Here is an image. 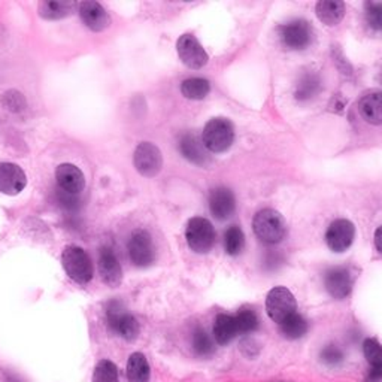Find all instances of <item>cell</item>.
Wrapping results in <instances>:
<instances>
[{"instance_id": "obj_1", "label": "cell", "mask_w": 382, "mask_h": 382, "mask_svg": "<svg viewBox=\"0 0 382 382\" xmlns=\"http://www.w3.org/2000/svg\"><path fill=\"white\" fill-rule=\"evenodd\" d=\"M106 324L109 330L115 333L117 336L123 338L127 342H133L139 336V323L136 318L124 308L118 300L109 301L106 306Z\"/></svg>"}, {"instance_id": "obj_2", "label": "cell", "mask_w": 382, "mask_h": 382, "mask_svg": "<svg viewBox=\"0 0 382 382\" xmlns=\"http://www.w3.org/2000/svg\"><path fill=\"white\" fill-rule=\"evenodd\" d=\"M252 230L264 244H278L286 234L284 217L275 210H262L252 220Z\"/></svg>"}, {"instance_id": "obj_3", "label": "cell", "mask_w": 382, "mask_h": 382, "mask_svg": "<svg viewBox=\"0 0 382 382\" xmlns=\"http://www.w3.org/2000/svg\"><path fill=\"white\" fill-rule=\"evenodd\" d=\"M61 264L68 277L79 285H87L93 279V263L83 248L66 247L61 254Z\"/></svg>"}, {"instance_id": "obj_4", "label": "cell", "mask_w": 382, "mask_h": 382, "mask_svg": "<svg viewBox=\"0 0 382 382\" xmlns=\"http://www.w3.org/2000/svg\"><path fill=\"white\" fill-rule=\"evenodd\" d=\"M203 147L212 153L227 151L234 140V127L226 118H212L205 125Z\"/></svg>"}, {"instance_id": "obj_5", "label": "cell", "mask_w": 382, "mask_h": 382, "mask_svg": "<svg viewBox=\"0 0 382 382\" xmlns=\"http://www.w3.org/2000/svg\"><path fill=\"white\" fill-rule=\"evenodd\" d=\"M185 237L191 249L199 254H205L212 249L217 234L214 226L208 220L195 217L188 221Z\"/></svg>"}, {"instance_id": "obj_6", "label": "cell", "mask_w": 382, "mask_h": 382, "mask_svg": "<svg viewBox=\"0 0 382 382\" xmlns=\"http://www.w3.org/2000/svg\"><path fill=\"white\" fill-rule=\"evenodd\" d=\"M297 309V301L293 293L285 286H275L269 291L266 297V312L270 320L281 324L286 316L294 314Z\"/></svg>"}, {"instance_id": "obj_7", "label": "cell", "mask_w": 382, "mask_h": 382, "mask_svg": "<svg viewBox=\"0 0 382 382\" xmlns=\"http://www.w3.org/2000/svg\"><path fill=\"white\" fill-rule=\"evenodd\" d=\"M282 43L290 50H305L314 39V30L306 20H293L278 27Z\"/></svg>"}, {"instance_id": "obj_8", "label": "cell", "mask_w": 382, "mask_h": 382, "mask_svg": "<svg viewBox=\"0 0 382 382\" xmlns=\"http://www.w3.org/2000/svg\"><path fill=\"white\" fill-rule=\"evenodd\" d=\"M127 249H129L132 263L138 267H148L155 260V247L151 234L147 230H135L130 236Z\"/></svg>"}, {"instance_id": "obj_9", "label": "cell", "mask_w": 382, "mask_h": 382, "mask_svg": "<svg viewBox=\"0 0 382 382\" xmlns=\"http://www.w3.org/2000/svg\"><path fill=\"white\" fill-rule=\"evenodd\" d=\"M324 285L327 293L336 300L346 299L353 291L354 278L351 269L346 266L330 267L324 274Z\"/></svg>"}, {"instance_id": "obj_10", "label": "cell", "mask_w": 382, "mask_h": 382, "mask_svg": "<svg viewBox=\"0 0 382 382\" xmlns=\"http://www.w3.org/2000/svg\"><path fill=\"white\" fill-rule=\"evenodd\" d=\"M135 167L143 177L153 178L162 170L163 167V157L160 150H158L151 142H142L135 151Z\"/></svg>"}, {"instance_id": "obj_11", "label": "cell", "mask_w": 382, "mask_h": 382, "mask_svg": "<svg viewBox=\"0 0 382 382\" xmlns=\"http://www.w3.org/2000/svg\"><path fill=\"white\" fill-rule=\"evenodd\" d=\"M356 229L351 221L336 220L333 221L326 232V242L334 252H344L354 242Z\"/></svg>"}, {"instance_id": "obj_12", "label": "cell", "mask_w": 382, "mask_h": 382, "mask_svg": "<svg viewBox=\"0 0 382 382\" xmlns=\"http://www.w3.org/2000/svg\"><path fill=\"white\" fill-rule=\"evenodd\" d=\"M177 48L180 58L185 66L191 69H200L208 63V54L193 35H182L178 39Z\"/></svg>"}, {"instance_id": "obj_13", "label": "cell", "mask_w": 382, "mask_h": 382, "mask_svg": "<svg viewBox=\"0 0 382 382\" xmlns=\"http://www.w3.org/2000/svg\"><path fill=\"white\" fill-rule=\"evenodd\" d=\"M99 275L100 279L103 281L105 285L110 286V289H115L123 281V270L121 264L114 254V251L110 248H102L99 252Z\"/></svg>"}, {"instance_id": "obj_14", "label": "cell", "mask_w": 382, "mask_h": 382, "mask_svg": "<svg viewBox=\"0 0 382 382\" xmlns=\"http://www.w3.org/2000/svg\"><path fill=\"white\" fill-rule=\"evenodd\" d=\"M56 180L58 184V188H61V191H65V193L69 196L79 195L86 187L84 173L75 165H71V163H63L57 167Z\"/></svg>"}, {"instance_id": "obj_15", "label": "cell", "mask_w": 382, "mask_h": 382, "mask_svg": "<svg viewBox=\"0 0 382 382\" xmlns=\"http://www.w3.org/2000/svg\"><path fill=\"white\" fill-rule=\"evenodd\" d=\"M27 178L24 170L14 163H0V191L8 196L19 195L24 190Z\"/></svg>"}, {"instance_id": "obj_16", "label": "cell", "mask_w": 382, "mask_h": 382, "mask_svg": "<svg viewBox=\"0 0 382 382\" xmlns=\"http://www.w3.org/2000/svg\"><path fill=\"white\" fill-rule=\"evenodd\" d=\"M210 210L218 220H227L236 210V199L233 191L226 187H217L210 193Z\"/></svg>"}, {"instance_id": "obj_17", "label": "cell", "mask_w": 382, "mask_h": 382, "mask_svg": "<svg viewBox=\"0 0 382 382\" xmlns=\"http://www.w3.org/2000/svg\"><path fill=\"white\" fill-rule=\"evenodd\" d=\"M79 15L83 23L93 31H103L110 24L109 14L98 2H83L79 5Z\"/></svg>"}, {"instance_id": "obj_18", "label": "cell", "mask_w": 382, "mask_h": 382, "mask_svg": "<svg viewBox=\"0 0 382 382\" xmlns=\"http://www.w3.org/2000/svg\"><path fill=\"white\" fill-rule=\"evenodd\" d=\"M358 110L363 120L369 124H382V93L369 91L358 102Z\"/></svg>"}, {"instance_id": "obj_19", "label": "cell", "mask_w": 382, "mask_h": 382, "mask_svg": "<svg viewBox=\"0 0 382 382\" xmlns=\"http://www.w3.org/2000/svg\"><path fill=\"white\" fill-rule=\"evenodd\" d=\"M239 334L233 315L218 314L214 321V338L220 346L229 345Z\"/></svg>"}, {"instance_id": "obj_20", "label": "cell", "mask_w": 382, "mask_h": 382, "mask_svg": "<svg viewBox=\"0 0 382 382\" xmlns=\"http://www.w3.org/2000/svg\"><path fill=\"white\" fill-rule=\"evenodd\" d=\"M125 375L129 382H150L151 368L147 357L142 353L130 354L125 366Z\"/></svg>"}, {"instance_id": "obj_21", "label": "cell", "mask_w": 382, "mask_h": 382, "mask_svg": "<svg viewBox=\"0 0 382 382\" xmlns=\"http://www.w3.org/2000/svg\"><path fill=\"white\" fill-rule=\"evenodd\" d=\"M318 19L327 26H334L345 17V4L341 0H321L315 6Z\"/></svg>"}, {"instance_id": "obj_22", "label": "cell", "mask_w": 382, "mask_h": 382, "mask_svg": "<svg viewBox=\"0 0 382 382\" xmlns=\"http://www.w3.org/2000/svg\"><path fill=\"white\" fill-rule=\"evenodd\" d=\"M321 90V79L318 73L308 71L301 73L294 88V96L297 100H311Z\"/></svg>"}, {"instance_id": "obj_23", "label": "cell", "mask_w": 382, "mask_h": 382, "mask_svg": "<svg viewBox=\"0 0 382 382\" xmlns=\"http://www.w3.org/2000/svg\"><path fill=\"white\" fill-rule=\"evenodd\" d=\"M180 151L181 154L195 165H205L206 163V154L205 148L199 139L193 133H185L180 139Z\"/></svg>"}, {"instance_id": "obj_24", "label": "cell", "mask_w": 382, "mask_h": 382, "mask_svg": "<svg viewBox=\"0 0 382 382\" xmlns=\"http://www.w3.org/2000/svg\"><path fill=\"white\" fill-rule=\"evenodd\" d=\"M281 327V334L289 341H297L300 338H304L308 333V321L305 316H301L300 314L294 312L290 316H286L285 320L279 324Z\"/></svg>"}, {"instance_id": "obj_25", "label": "cell", "mask_w": 382, "mask_h": 382, "mask_svg": "<svg viewBox=\"0 0 382 382\" xmlns=\"http://www.w3.org/2000/svg\"><path fill=\"white\" fill-rule=\"evenodd\" d=\"M73 2H50V0H43L38 5L39 15L45 20H60L69 17L75 11Z\"/></svg>"}, {"instance_id": "obj_26", "label": "cell", "mask_w": 382, "mask_h": 382, "mask_svg": "<svg viewBox=\"0 0 382 382\" xmlns=\"http://www.w3.org/2000/svg\"><path fill=\"white\" fill-rule=\"evenodd\" d=\"M191 346H193V351L199 358H211L215 353L212 339L202 327H196L193 334H191Z\"/></svg>"}, {"instance_id": "obj_27", "label": "cell", "mask_w": 382, "mask_h": 382, "mask_svg": "<svg viewBox=\"0 0 382 382\" xmlns=\"http://www.w3.org/2000/svg\"><path fill=\"white\" fill-rule=\"evenodd\" d=\"M211 90L210 81H206L203 78H190L181 84V93L187 99L191 100H200L208 96Z\"/></svg>"}, {"instance_id": "obj_28", "label": "cell", "mask_w": 382, "mask_h": 382, "mask_svg": "<svg viewBox=\"0 0 382 382\" xmlns=\"http://www.w3.org/2000/svg\"><path fill=\"white\" fill-rule=\"evenodd\" d=\"M91 382H120L117 364L108 358L99 360L94 366Z\"/></svg>"}, {"instance_id": "obj_29", "label": "cell", "mask_w": 382, "mask_h": 382, "mask_svg": "<svg viewBox=\"0 0 382 382\" xmlns=\"http://www.w3.org/2000/svg\"><path fill=\"white\" fill-rule=\"evenodd\" d=\"M234 320L237 324V331L242 334H249L260 327L259 315L249 308L239 309L237 314L234 315Z\"/></svg>"}, {"instance_id": "obj_30", "label": "cell", "mask_w": 382, "mask_h": 382, "mask_svg": "<svg viewBox=\"0 0 382 382\" xmlns=\"http://www.w3.org/2000/svg\"><path fill=\"white\" fill-rule=\"evenodd\" d=\"M245 245V234L241 230V227L232 226L227 229L224 234V247L229 256H237L241 254Z\"/></svg>"}, {"instance_id": "obj_31", "label": "cell", "mask_w": 382, "mask_h": 382, "mask_svg": "<svg viewBox=\"0 0 382 382\" xmlns=\"http://www.w3.org/2000/svg\"><path fill=\"white\" fill-rule=\"evenodd\" d=\"M363 354L371 369H382V345L375 338L364 339Z\"/></svg>"}, {"instance_id": "obj_32", "label": "cell", "mask_w": 382, "mask_h": 382, "mask_svg": "<svg viewBox=\"0 0 382 382\" xmlns=\"http://www.w3.org/2000/svg\"><path fill=\"white\" fill-rule=\"evenodd\" d=\"M366 20L373 30L382 31V4H366Z\"/></svg>"}, {"instance_id": "obj_33", "label": "cell", "mask_w": 382, "mask_h": 382, "mask_svg": "<svg viewBox=\"0 0 382 382\" xmlns=\"http://www.w3.org/2000/svg\"><path fill=\"white\" fill-rule=\"evenodd\" d=\"M320 358L327 366H338V364H341L344 361V353H342V349L339 346L330 344V345H326L321 349Z\"/></svg>"}, {"instance_id": "obj_34", "label": "cell", "mask_w": 382, "mask_h": 382, "mask_svg": "<svg viewBox=\"0 0 382 382\" xmlns=\"http://www.w3.org/2000/svg\"><path fill=\"white\" fill-rule=\"evenodd\" d=\"M241 351L242 354L247 357V358H256L259 356V351H260V348L257 345V342L254 341V339H244L241 342Z\"/></svg>"}, {"instance_id": "obj_35", "label": "cell", "mask_w": 382, "mask_h": 382, "mask_svg": "<svg viewBox=\"0 0 382 382\" xmlns=\"http://www.w3.org/2000/svg\"><path fill=\"white\" fill-rule=\"evenodd\" d=\"M281 256L277 252V249H272V251H269L266 254V260H264V264L269 267V269H275L281 264Z\"/></svg>"}, {"instance_id": "obj_36", "label": "cell", "mask_w": 382, "mask_h": 382, "mask_svg": "<svg viewBox=\"0 0 382 382\" xmlns=\"http://www.w3.org/2000/svg\"><path fill=\"white\" fill-rule=\"evenodd\" d=\"M366 382H382V369H371L366 376Z\"/></svg>"}, {"instance_id": "obj_37", "label": "cell", "mask_w": 382, "mask_h": 382, "mask_svg": "<svg viewBox=\"0 0 382 382\" xmlns=\"http://www.w3.org/2000/svg\"><path fill=\"white\" fill-rule=\"evenodd\" d=\"M375 247L382 254V226L375 232Z\"/></svg>"}]
</instances>
